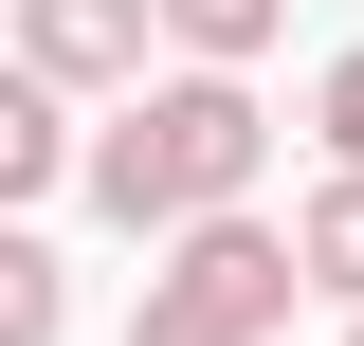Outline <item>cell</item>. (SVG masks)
I'll use <instances>...</instances> for the list:
<instances>
[{
  "label": "cell",
  "instance_id": "obj_1",
  "mask_svg": "<svg viewBox=\"0 0 364 346\" xmlns=\"http://www.w3.org/2000/svg\"><path fill=\"white\" fill-rule=\"evenodd\" d=\"M255 164H273V128H255V91H237V55H182V73L109 91V128H91V219L182 237V219L255 201Z\"/></svg>",
  "mask_w": 364,
  "mask_h": 346
},
{
  "label": "cell",
  "instance_id": "obj_4",
  "mask_svg": "<svg viewBox=\"0 0 364 346\" xmlns=\"http://www.w3.org/2000/svg\"><path fill=\"white\" fill-rule=\"evenodd\" d=\"M55 182H91V128H73V91L18 55L0 73V201H55Z\"/></svg>",
  "mask_w": 364,
  "mask_h": 346
},
{
  "label": "cell",
  "instance_id": "obj_6",
  "mask_svg": "<svg viewBox=\"0 0 364 346\" xmlns=\"http://www.w3.org/2000/svg\"><path fill=\"white\" fill-rule=\"evenodd\" d=\"M73 328V273H55V237H0V346H55Z\"/></svg>",
  "mask_w": 364,
  "mask_h": 346
},
{
  "label": "cell",
  "instance_id": "obj_2",
  "mask_svg": "<svg viewBox=\"0 0 364 346\" xmlns=\"http://www.w3.org/2000/svg\"><path fill=\"white\" fill-rule=\"evenodd\" d=\"M291 292H310V237H273L255 201H219V219H182V237H164L128 346H273V328H291Z\"/></svg>",
  "mask_w": 364,
  "mask_h": 346
},
{
  "label": "cell",
  "instance_id": "obj_3",
  "mask_svg": "<svg viewBox=\"0 0 364 346\" xmlns=\"http://www.w3.org/2000/svg\"><path fill=\"white\" fill-rule=\"evenodd\" d=\"M18 55H37L55 91H146V55H164V0H18Z\"/></svg>",
  "mask_w": 364,
  "mask_h": 346
},
{
  "label": "cell",
  "instance_id": "obj_8",
  "mask_svg": "<svg viewBox=\"0 0 364 346\" xmlns=\"http://www.w3.org/2000/svg\"><path fill=\"white\" fill-rule=\"evenodd\" d=\"M310 128H328V164H364V37L328 55V91H310Z\"/></svg>",
  "mask_w": 364,
  "mask_h": 346
},
{
  "label": "cell",
  "instance_id": "obj_7",
  "mask_svg": "<svg viewBox=\"0 0 364 346\" xmlns=\"http://www.w3.org/2000/svg\"><path fill=\"white\" fill-rule=\"evenodd\" d=\"M273 19H291V0H164V55H237V73H255Z\"/></svg>",
  "mask_w": 364,
  "mask_h": 346
},
{
  "label": "cell",
  "instance_id": "obj_5",
  "mask_svg": "<svg viewBox=\"0 0 364 346\" xmlns=\"http://www.w3.org/2000/svg\"><path fill=\"white\" fill-rule=\"evenodd\" d=\"M291 237H310V292H328V310H364V164H328L310 201H291Z\"/></svg>",
  "mask_w": 364,
  "mask_h": 346
},
{
  "label": "cell",
  "instance_id": "obj_9",
  "mask_svg": "<svg viewBox=\"0 0 364 346\" xmlns=\"http://www.w3.org/2000/svg\"><path fill=\"white\" fill-rule=\"evenodd\" d=\"M346 346H364V310H346Z\"/></svg>",
  "mask_w": 364,
  "mask_h": 346
}]
</instances>
